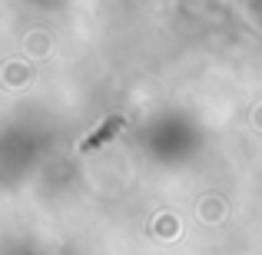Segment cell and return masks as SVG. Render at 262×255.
I'll list each match as a JSON object with an SVG mask.
<instances>
[{
    "label": "cell",
    "mask_w": 262,
    "mask_h": 255,
    "mask_svg": "<svg viewBox=\"0 0 262 255\" xmlns=\"http://www.w3.org/2000/svg\"><path fill=\"white\" fill-rule=\"evenodd\" d=\"M120 126H123V116H113V120H106V123H100L96 126V133H90L86 140H80V153H90V149H96V146H103L106 140H113L116 133H120Z\"/></svg>",
    "instance_id": "1"
}]
</instances>
